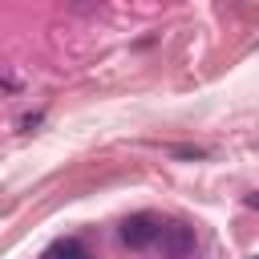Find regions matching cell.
<instances>
[{
	"label": "cell",
	"mask_w": 259,
	"mask_h": 259,
	"mask_svg": "<svg viewBox=\"0 0 259 259\" xmlns=\"http://www.w3.org/2000/svg\"><path fill=\"white\" fill-rule=\"evenodd\" d=\"M255 259H259V255H255Z\"/></svg>",
	"instance_id": "5"
},
{
	"label": "cell",
	"mask_w": 259,
	"mask_h": 259,
	"mask_svg": "<svg viewBox=\"0 0 259 259\" xmlns=\"http://www.w3.org/2000/svg\"><path fill=\"white\" fill-rule=\"evenodd\" d=\"M158 231H162V223L154 214H130L121 223V243L125 247H150V243H158Z\"/></svg>",
	"instance_id": "2"
},
{
	"label": "cell",
	"mask_w": 259,
	"mask_h": 259,
	"mask_svg": "<svg viewBox=\"0 0 259 259\" xmlns=\"http://www.w3.org/2000/svg\"><path fill=\"white\" fill-rule=\"evenodd\" d=\"M40 259H85V247L77 239H57L40 251Z\"/></svg>",
	"instance_id": "3"
},
{
	"label": "cell",
	"mask_w": 259,
	"mask_h": 259,
	"mask_svg": "<svg viewBox=\"0 0 259 259\" xmlns=\"http://www.w3.org/2000/svg\"><path fill=\"white\" fill-rule=\"evenodd\" d=\"M158 247H162V255H170V259H186V255L194 251V231H190L186 223H162Z\"/></svg>",
	"instance_id": "1"
},
{
	"label": "cell",
	"mask_w": 259,
	"mask_h": 259,
	"mask_svg": "<svg viewBox=\"0 0 259 259\" xmlns=\"http://www.w3.org/2000/svg\"><path fill=\"white\" fill-rule=\"evenodd\" d=\"M251 206H259V194H251Z\"/></svg>",
	"instance_id": "4"
}]
</instances>
